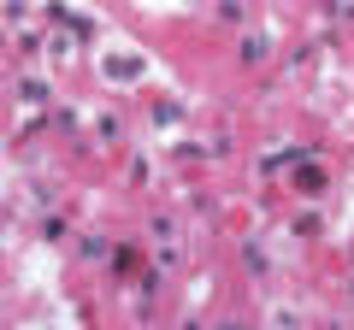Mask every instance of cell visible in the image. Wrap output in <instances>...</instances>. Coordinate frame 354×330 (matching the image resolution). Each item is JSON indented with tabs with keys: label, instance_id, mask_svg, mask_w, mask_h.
<instances>
[]
</instances>
